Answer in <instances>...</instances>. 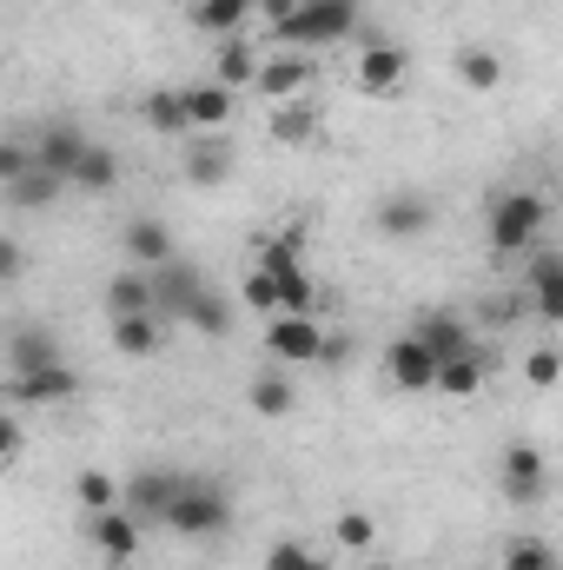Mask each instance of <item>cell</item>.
Masks as SVG:
<instances>
[{
	"instance_id": "1",
	"label": "cell",
	"mask_w": 563,
	"mask_h": 570,
	"mask_svg": "<svg viewBox=\"0 0 563 570\" xmlns=\"http://www.w3.org/2000/svg\"><path fill=\"white\" fill-rule=\"evenodd\" d=\"M166 531H179V538H226L233 531V498H226V484L219 478H179V491H172V504H166V518H159Z\"/></svg>"
},
{
	"instance_id": "2",
	"label": "cell",
	"mask_w": 563,
	"mask_h": 570,
	"mask_svg": "<svg viewBox=\"0 0 563 570\" xmlns=\"http://www.w3.org/2000/svg\"><path fill=\"white\" fill-rule=\"evenodd\" d=\"M352 27H358V0H298V7L285 13L279 27H266V33H273V47H292V53H318V47L345 40Z\"/></svg>"
},
{
	"instance_id": "3",
	"label": "cell",
	"mask_w": 563,
	"mask_h": 570,
	"mask_svg": "<svg viewBox=\"0 0 563 570\" xmlns=\"http://www.w3.org/2000/svg\"><path fill=\"white\" fill-rule=\"evenodd\" d=\"M544 226H551V206H544V193H531V186H511V193H497V206H491V253H497V259H511V253H531V246L544 239Z\"/></svg>"
},
{
	"instance_id": "4",
	"label": "cell",
	"mask_w": 563,
	"mask_h": 570,
	"mask_svg": "<svg viewBox=\"0 0 563 570\" xmlns=\"http://www.w3.org/2000/svg\"><path fill=\"white\" fill-rule=\"evenodd\" d=\"M325 325H318V312H273L266 318V358L285 365V372H298V365H325Z\"/></svg>"
},
{
	"instance_id": "5",
	"label": "cell",
	"mask_w": 563,
	"mask_h": 570,
	"mask_svg": "<svg viewBox=\"0 0 563 570\" xmlns=\"http://www.w3.org/2000/svg\"><path fill=\"white\" fill-rule=\"evenodd\" d=\"M352 87L372 94V100L405 94V87H412V53H405L398 40H372V47H358V60H352Z\"/></svg>"
},
{
	"instance_id": "6",
	"label": "cell",
	"mask_w": 563,
	"mask_h": 570,
	"mask_svg": "<svg viewBox=\"0 0 563 570\" xmlns=\"http://www.w3.org/2000/svg\"><path fill=\"white\" fill-rule=\"evenodd\" d=\"M7 399H13V405H33V412H60V405L80 399V372H73L67 358H53V365H40V372L7 379Z\"/></svg>"
},
{
	"instance_id": "7",
	"label": "cell",
	"mask_w": 563,
	"mask_h": 570,
	"mask_svg": "<svg viewBox=\"0 0 563 570\" xmlns=\"http://www.w3.org/2000/svg\"><path fill=\"white\" fill-rule=\"evenodd\" d=\"M372 219H378V233H385L392 246H412V239L431 233V219H437V213H431V199H424L418 186H398V193H385V199H378V213H372Z\"/></svg>"
},
{
	"instance_id": "8",
	"label": "cell",
	"mask_w": 563,
	"mask_h": 570,
	"mask_svg": "<svg viewBox=\"0 0 563 570\" xmlns=\"http://www.w3.org/2000/svg\"><path fill=\"white\" fill-rule=\"evenodd\" d=\"M312 73H318V67H312V53H292V47H279V53H266V60H259L253 94H266L273 107H279V100H305V94H312Z\"/></svg>"
},
{
	"instance_id": "9",
	"label": "cell",
	"mask_w": 563,
	"mask_h": 570,
	"mask_svg": "<svg viewBox=\"0 0 563 570\" xmlns=\"http://www.w3.org/2000/svg\"><path fill=\"white\" fill-rule=\"evenodd\" d=\"M179 478H186V471H166V464L134 471V478L120 484V511H134L140 524H159V518H166V504H172V491H179Z\"/></svg>"
},
{
	"instance_id": "10",
	"label": "cell",
	"mask_w": 563,
	"mask_h": 570,
	"mask_svg": "<svg viewBox=\"0 0 563 570\" xmlns=\"http://www.w3.org/2000/svg\"><path fill=\"white\" fill-rule=\"evenodd\" d=\"M27 153H33V166H40V173L67 179V173H73V159L87 153V134H80L73 120H47V127H33V134H27Z\"/></svg>"
},
{
	"instance_id": "11",
	"label": "cell",
	"mask_w": 563,
	"mask_h": 570,
	"mask_svg": "<svg viewBox=\"0 0 563 570\" xmlns=\"http://www.w3.org/2000/svg\"><path fill=\"white\" fill-rule=\"evenodd\" d=\"M544 484H551L544 451H537L531 438L504 444V491H511V504H537V498H544Z\"/></svg>"
},
{
	"instance_id": "12",
	"label": "cell",
	"mask_w": 563,
	"mask_h": 570,
	"mask_svg": "<svg viewBox=\"0 0 563 570\" xmlns=\"http://www.w3.org/2000/svg\"><path fill=\"white\" fill-rule=\"evenodd\" d=\"M140 518L134 511H100V518H87V544L107 558V564H134L140 558Z\"/></svg>"
},
{
	"instance_id": "13",
	"label": "cell",
	"mask_w": 563,
	"mask_h": 570,
	"mask_svg": "<svg viewBox=\"0 0 563 570\" xmlns=\"http://www.w3.org/2000/svg\"><path fill=\"white\" fill-rule=\"evenodd\" d=\"M199 292H206V273L172 253V259L152 273V312H159V318H186V305H192Z\"/></svg>"
},
{
	"instance_id": "14",
	"label": "cell",
	"mask_w": 563,
	"mask_h": 570,
	"mask_svg": "<svg viewBox=\"0 0 563 570\" xmlns=\"http://www.w3.org/2000/svg\"><path fill=\"white\" fill-rule=\"evenodd\" d=\"M179 107H186V127H192V134H219V127L233 120L239 94L219 87V80H192V87H179Z\"/></svg>"
},
{
	"instance_id": "15",
	"label": "cell",
	"mask_w": 563,
	"mask_h": 570,
	"mask_svg": "<svg viewBox=\"0 0 563 570\" xmlns=\"http://www.w3.org/2000/svg\"><path fill=\"white\" fill-rule=\"evenodd\" d=\"M186 179L192 186H226L233 179V140L226 134H186Z\"/></svg>"
},
{
	"instance_id": "16",
	"label": "cell",
	"mask_w": 563,
	"mask_h": 570,
	"mask_svg": "<svg viewBox=\"0 0 563 570\" xmlns=\"http://www.w3.org/2000/svg\"><path fill=\"white\" fill-rule=\"evenodd\" d=\"M259 60H266V47H259L253 33H226V40H219V53H213V80L239 94V87H253Z\"/></svg>"
},
{
	"instance_id": "17",
	"label": "cell",
	"mask_w": 563,
	"mask_h": 570,
	"mask_svg": "<svg viewBox=\"0 0 563 570\" xmlns=\"http://www.w3.org/2000/svg\"><path fill=\"white\" fill-rule=\"evenodd\" d=\"M385 372H392V385H398V392H431V372H437V358H431L418 338L405 332V338H392V352H385Z\"/></svg>"
},
{
	"instance_id": "18",
	"label": "cell",
	"mask_w": 563,
	"mask_h": 570,
	"mask_svg": "<svg viewBox=\"0 0 563 570\" xmlns=\"http://www.w3.org/2000/svg\"><path fill=\"white\" fill-rule=\"evenodd\" d=\"M120 246H127V266H140V273H159V266L172 259V233H166V219H134V226L120 233Z\"/></svg>"
},
{
	"instance_id": "19",
	"label": "cell",
	"mask_w": 563,
	"mask_h": 570,
	"mask_svg": "<svg viewBox=\"0 0 563 570\" xmlns=\"http://www.w3.org/2000/svg\"><path fill=\"white\" fill-rule=\"evenodd\" d=\"M246 405H253L259 419H292V412H298V379H292L285 365L259 372V379L246 385Z\"/></svg>"
},
{
	"instance_id": "20",
	"label": "cell",
	"mask_w": 563,
	"mask_h": 570,
	"mask_svg": "<svg viewBox=\"0 0 563 570\" xmlns=\"http://www.w3.org/2000/svg\"><path fill=\"white\" fill-rule=\"evenodd\" d=\"M53 358H60L53 325H13V338H7V365H13V379H20V372H40V365H53Z\"/></svg>"
},
{
	"instance_id": "21",
	"label": "cell",
	"mask_w": 563,
	"mask_h": 570,
	"mask_svg": "<svg viewBox=\"0 0 563 570\" xmlns=\"http://www.w3.org/2000/svg\"><path fill=\"white\" fill-rule=\"evenodd\" d=\"M431 392H444V399H477V392H484V352L471 345V352H457V358H437Z\"/></svg>"
},
{
	"instance_id": "22",
	"label": "cell",
	"mask_w": 563,
	"mask_h": 570,
	"mask_svg": "<svg viewBox=\"0 0 563 570\" xmlns=\"http://www.w3.org/2000/svg\"><path fill=\"white\" fill-rule=\"evenodd\" d=\"M166 345V318L159 312H127V318H113V352L120 358H152Z\"/></svg>"
},
{
	"instance_id": "23",
	"label": "cell",
	"mask_w": 563,
	"mask_h": 570,
	"mask_svg": "<svg viewBox=\"0 0 563 570\" xmlns=\"http://www.w3.org/2000/svg\"><path fill=\"white\" fill-rule=\"evenodd\" d=\"M67 186H80V193H113V186H120V153L107 140H87V153H80L73 173H67Z\"/></svg>"
},
{
	"instance_id": "24",
	"label": "cell",
	"mask_w": 563,
	"mask_h": 570,
	"mask_svg": "<svg viewBox=\"0 0 563 570\" xmlns=\"http://www.w3.org/2000/svg\"><path fill=\"white\" fill-rule=\"evenodd\" d=\"M412 338H418L431 358H457V352H471V345H477V338H471V325H464V318H451V312L418 318V325H412Z\"/></svg>"
},
{
	"instance_id": "25",
	"label": "cell",
	"mask_w": 563,
	"mask_h": 570,
	"mask_svg": "<svg viewBox=\"0 0 563 570\" xmlns=\"http://www.w3.org/2000/svg\"><path fill=\"white\" fill-rule=\"evenodd\" d=\"M140 127L159 134V140H186V134H192V127H186V107H179V87H152V94H146Z\"/></svg>"
},
{
	"instance_id": "26",
	"label": "cell",
	"mask_w": 563,
	"mask_h": 570,
	"mask_svg": "<svg viewBox=\"0 0 563 570\" xmlns=\"http://www.w3.org/2000/svg\"><path fill=\"white\" fill-rule=\"evenodd\" d=\"M531 298H537L544 325H557L563 318V253H551V246L531 259Z\"/></svg>"
},
{
	"instance_id": "27",
	"label": "cell",
	"mask_w": 563,
	"mask_h": 570,
	"mask_svg": "<svg viewBox=\"0 0 563 570\" xmlns=\"http://www.w3.org/2000/svg\"><path fill=\"white\" fill-rule=\"evenodd\" d=\"M451 73H457V87L491 94V87L504 80V53H491V47H457V53H451Z\"/></svg>"
},
{
	"instance_id": "28",
	"label": "cell",
	"mask_w": 563,
	"mask_h": 570,
	"mask_svg": "<svg viewBox=\"0 0 563 570\" xmlns=\"http://www.w3.org/2000/svg\"><path fill=\"white\" fill-rule=\"evenodd\" d=\"M246 20H253V0H192V27L213 33V40L246 33Z\"/></svg>"
},
{
	"instance_id": "29",
	"label": "cell",
	"mask_w": 563,
	"mask_h": 570,
	"mask_svg": "<svg viewBox=\"0 0 563 570\" xmlns=\"http://www.w3.org/2000/svg\"><path fill=\"white\" fill-rule=\"evenodd\" d=\"M107 312H113V318H127V312H152V273L120 266V273L107 279Z\"/></svg>"
},
{
	"instance_id": "30",
	"label": "cell",
	"mask_w": 563,
	"mask_h": 570,
	"mask_svg": "<svg viewBox=\"0 0 563 570\" xmlns=\"http://www.w3.org/2000/svg\"><path fill=\"white\" fill-rule=\"evenodd\" d=\"M273 140L312 146L318 140V107H312V100H279V107H273Z\"/></svg>"
},
{
	"instance_id": "31",
	"label": "cell",
	"mask_w": 563,
	"mask_h": 570,
	"mask_svg": "<svg viewBox=\"0 0 563 570\" xmlns=\"http://www.w3.org/2000/svg\"><path fill=\"white\" fill-rule=\"evenodd\" d=\"M0 193H7V199H13L20 213H40V206H53V199L67 193V179H53V173H40V166H27V173H20L13 186H0Z\"/></svg>"
},
{
	"instance_id": "32",
	"label": "cell",
	"mask_w": 563,
	"mask_h": 570,
	"mask_svg": "<svg viewBox=\"0 0 563 570\" xmlns=\"http://www.w3.org/2000/svg\"><path fill=\"white\" fill-rule=\"evenodd\" d=\"M73 498H80V518L120 511V478H113V471H80V478H73Z\"/></svg>"
},
{
	"instance_id": "33",
	"label": "cell",
	"mask_w": 563,
	"mask_h": 570,
	"mask_svg": "<svg viewBox=\"0 0 563 570\" xmlns=\"http://www.w3.org/2000/svg\"><path fill=\"white\" fill-rule=\"evenodd\" d=\"M186 325H192L199 338H226V332H233V312H226V298H219V292L206 285V292H199V298L186 305Z\"/></svg>"
},
{
	"instance_id": "34",
	"label": "cell",
	"mask_w": 563,
	"mask_h": 570,
	"mask_svg": "<svg viewBox=\"0 0 563 570\" xmlns=\"http://www.w3.org/2000/svg\"><path fill=\"white\" fill-rule=\"evenodd\" d=\"M332 544H338V551H372V544H378V518H372V511H338Z\"/></svg>"
},
{
	"instance_id": "35",
	"label": "cell",
	"mask_w": 563,
	"mask_h": 570,
	"mask_svg": "<svg viewBox=\"0 0 563 570\" xmlns=\"http://www.w3.org/2000/svg\"><path fill=\"white\" fill-rule=\"evenodd\" d=\"M504 570H557V551L544 538H511L504 544Z\"/></svg>"
},
{
	"instance_id": "36",
	"label": "cell",
	"mask_w": 563,
	"mask_h": 570,
	"mask_svg": "<svg viewBox=\"0 0 563 570\" xmlns=\"http://www.w3.org/2000/svg\"><path fill=\"white\" fill-rule=\"evenodd\" d=\"M266 570H325V551H312V544H298V538H279V544L266 551Z\"/></svg>"
},
{
	"instance_id": "37",
	"label": "cell",
	"mask_w": 563,
	"mask_h": 570,
	"mask_svg": "<svg viewBox=\"0 0 563 570\" xmlns=\"http://www.w3.org/2000/svg\"><path fill=\"white\" fill-rule=\"evenodd\" d=\"M27 166H33V153H27V134H0V186H13Z\"/></svg>"
},
{
	"instance_id": "38",
	"label": "cell",
	"mask_w": 563,
	"mask_h": 570,
	"mask_svg": "<svg viewBox=\"0 0 563 570\" xmlns=\"http://www.w3.org/2000/svg\"><path fill=\"white\" fill-rule=\"evenodd\" d=\"M246 305H253V312H266V318L279 312V279H273L266 266H253V273H246Z\"/></svg>"
},
{
	"instance_id": "39",
	"label": "cell",
	"mask_w": 563,
	"mask_h": 570,
	"mask_svg": "<svg viewBox=\"0 0 563 570\" xmlns=\"http://www.w3.org/2000/svg\"><path fill=\"white\" fill-rule=\"evenodd\" d=\"M557 372H563V358H557V345H537L531 358H524V379L537 385V392H551L557 385Z\"/></svg>"
},
{
	"instance_id": "40",
	"label": "cell",
	"mask_w": 563,
	"mask_h": 570,
	"mask_svg": "<svg viewBox=\"0 0 563 570\" xmlns=\"http://www.w3.org/2000/svg\"><path fill=\"white\" fill-rule=\"evenodd\" d=\"M20 273H27V246L13 233H0V285H20Z\"/></svg>"
},
{
	"instance_id": "41",
	"label": "cell",
	"mask_w": 563,
	"mask_h": 570,
	"mask_svg": "<svg viewBox=\"0 0 563 570\" xmlns=\"http://www.w3.org/2000/svg\"><path fill=\"white\" fill-rule=\"evenodd\" d=\"M20 444H27L20 419H13V412H0V464H13V458H20Z\"/></svg>"
},
{
	"instance_id": "42",
	"label": "cell",
	"mask_w": 563,
	"mask_h": 570,
	"mask_svg": "<svg viewBox=\"0 0 563 570\" xmlns=\"http://www.w3.org/2000/svg\"><path fill=\"white\" fill-rule=\"evenodd\" d=\"M298 0H253V20H266V27H279L285 13H292Z\"/></svg>"
},
{
	"instance_id": "43",
	"label": "cell",
	"mask_w": 563,
	"mask_h": 570,
	"mask_svg": "<svg viewBox=\"0 0 563 570\" xmlns=\"http://www.w3.org/2000/svg\"><path fill=\"white\" fill-rule=\"evenodd\" d=\"M365 570H392V564H365Z\"/></svg>"
}]
</instances>
